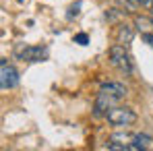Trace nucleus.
<instances>
[{
  "mask_svg": "<svg viewBox=\"0 0 153 151\" xmlns=\"http://www.w3.org/2000/svg\"><path fill=\"white\" fill-rule=\"evenodd\" d=\"M105 120L112 126H130L137 122V112L128 106H114L108 110Z\"/></svg>",
  "mask_w": 153,
  "mask_h": 151,
  "instance_id": "obj_1",
  "label": "nucleus"
},
{
  "mask_svg": "<svg viewBox=\"0 0 153 151\" xmlns=\"http://www.w3.org/2000/svg\"><path fill=\"white\" fill-rule=\"evenodd\" d=\"M110 62H112L114 68H118L124 75H130L132 68H134L132 60H130V54L126 52V46H122V44H116V46L110 48Z\"/></svg>",
  "mask_w": 153,
  "mask_h": 151,
  "instance_id": "obj_2",
  "label": "nucleus"
},
{
  "mask_svg": "<svg viewBox=\"0 0 153 151\" xmlns=\"http://www.w3.org/2000/svg\"><path fill=\"white\" fill-rule=\"evenodd\" d=\"M19 85V73L13 64H8L6 60L0 62V87L2 91H8V89H15Z\"/></svg>",
  "mask_w": 153,
  "mask_h": 151,
  "instance_id": "obj_3",
  "label": "nucleus"
},
{
  "mask_svg": "<svg viewBox=\"0 0 153 151\" xmlns=\"http://www.w3.org/2000/svg\"><path fill=\"white\" fill-rule=\"evenodd\" d=\"M46 54L48 52L42 46H21V48L15 50V56L23 62H42L46 58Z\"/></svg>",
  "mask_w": 153,
  "mask_h": 151,
  "instance_id": "obj_4",
  "label": "nucleus"
},
{
  "mask_svg": "<svg viewBox=\"0 0 153 151\" xmlns=\"http://www.w3.org/2000/svg\"><path fill=\"white\" fill-rule=\"evenodd\" d=\"M100 93H105V95L114 97L116 101H120V100L126 97L128 89L122 85V83H118V81H110V83H103L102 87H100Z\"/></svg>",
  "mask_w": 153,
  "mask_h": 151,
  "instance_id": "obj_5",
  "label": "nucleus"
},
{
  "mask_svg": "<svg viewBox=\"0 0 153 151\" xmlns=\"http://www.w3.org/2000/svg\"><path fill=\"white\" fill-rule=\"evenodd\" d=\"M130 147H132V151H153V137L145 135V132H137L132 137Z\"/></svg>",
  "mask_w": 153,
  "mask_h": 151,
  "instance_id": "obj_6",
  "label": "nucleus"
},
{
  "mask_svg": "<svg viewBox=\"0 0 153 151\" xmlns=\"http://www.w3.org/2000/svg\"><path fill=\"white\" fill-rule=\"evenodd\" d=\"M132 39H134V29H132V25H128V23H120L118 29H116V42L122 44V46H128Z\"/></svg>",
  "mask_w": 153,
  "mask_h": 151,
  "instance_id": "obj_7",
  "label": "nucleus"
},
{
  "mask_svg": "<svg viewBox=\"0 0 153 151\" xmlns=\"http://www.w3.org/2000/svg\"><path fill=\"white\" fill-rule=\"evenodd\" d=\"M134 27L141 33H151L153 31V17H134Z\"/></svg>",
  "mask_w": 153,
  "mask_h": 151,
  "instance_id": "obj_8",
  "label": "nucleus"
},
{
  "mask_svg": "<svg viewBox=\"0 0 153 151\" xmlns=\"http://www.w3.org/2000/svg\"><path fill=\"white\" fill-rule=\"evenodd\" d=\"M75 42H76V44H81V46H85V44L89 42V37H87V33H76Z\"/></svg>",
  "mask_w": 153,
  "mask_h": 151,
  "instance_id": "obj_9",
  "label": "nucleus"
},
{
  "mask_svg": "<svg viewBox=\"0 0 153 151\" xmlns=\"http://www.w3.org/2000/svg\"><path fill=\"white\" fill-rule=\"evenodd\" d=\"M126 2H130L132 6H147L151 0H126Z\"/></svg>",
  "mask_w": 153,
  "mask_h": 151,
  "instance_id": "obj_10",
  "label": "nucleus"
},
{
  "mask_svg": "<svg viewBox=\"0 0 153 151\" xmlns=\"http://www.w3.org/2000/svg\"><path fill=\"white\" fill-rule=\"evenodd\" d=\"M143 39H145V42L153 48V33H143Z\"/></svg>",
  "mask_w": 153,
  "mask_h": 151,
  "instance_id": "obj_11",
  "label": "nucleus"
},
{
  "mask_svg": "<svg viewBox=\"0 0 153 151\" xmlns=\"http://www.w3.org/2000/svg\"><path fill=\"white\" fill-rule=\"evenodd\" d=\"M151 2H153V0H151Z\"/></svg>",
  "mask_w": 153,
  "mask_h": 151,
  "instance_id": "obj_12",
  "label": "nucleus"
}]
</instances>
